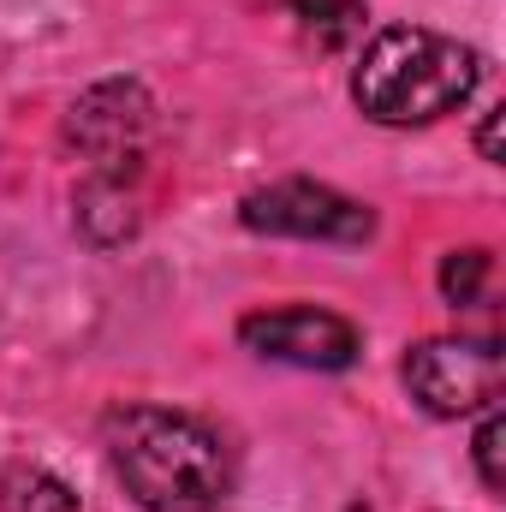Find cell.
Returning a JSON list of instances; mask_svg holds the SVG:
<instances>
[{
	"label": "cell",
	"instance_id": "6da1fadb",
	"mask_svg": "<svg viewBox=\"0 0 506 512\" xmlns=\"http://www.w3.org/2000/svg\"><path fill=\"white\" fill-rule=\"evenodd\" d=\"M114 477L143 512H221L233 495L227 441L173 405H120L108 411Z\"/></svg>",
	"mask_w": 506,
	"mask_h": 512
},
{
	"label": "cell",
	"instance_id": "7a4b0ae2",
	"mask_svg": "<svg viewBox=\"0 0 506 512\" xmlns=\"http://www.w3.org/2000/svg\"><path fill=\"white\" fill-rule=\"evenodd\" d=\"M483 84V54L429 24H387L352 66V102L370 126L417 131L459 114Z\"/></svg>",
	"mask_w": 506,
	"mask_h": 512
},
{
	"label": "cell",
	"instance_id": "3957f363",
	"mask_svg": "<svg viewBox=\"0 0 506 512\" xmlns=\"http://www.w3.org/2000/svg\"><path fill=\"white\" fill-rule=\"evenodd\" d=\"M60 143L84 161V179H143L155 149V96L137 78H102L66 108Z\"/></svg>",
	"mask_w": 506,
	"mask_h": 512
},
{
	"label": "cell",
	"instance_id": "277c9868",
	"mask_svg": "<svg viewBox=\"0 0 506 512\" xmlns=\"http://www.w3.org/2000/svg\"><path fill=\"white\" fill-rule=\"evenodd\" d=\"M405 393L429 417H477L483 405L501 399L506 352L501 340H471V334H429L405 352L399 364Z\"/></svg>",
	"mask_w": 506,
	"mask_h": 512
},
{
	"label": "cell",
	"instance_id": "5b68a950",
	"mask_svg": "<svg viewBox=\"0 0 506 512\" xmlns=\"http://www.w3.org/2000/svg\"><path fill=\"white\" fill-rule=\"evenodd\" d=\"M239 221L245 233H262V239H310V245H370L376 239V209L322 179L256 185L239 203Z\"/></svg>",
	"mask_w": 506,
	"mask_h": 512
},
{
	"label": "cell",
	"instance_id": "8992f818",
	"mask_svg": "<svg viewBox=\"0 0 506 512\" xmlns=\"http://www.w3.org/2000/svg\"><path fill=\"white\" fill-rule=\"evenodd\" d=\"M239 346L268 364H292V370H352L364 352V334L340 310L280 304V310H251L239 322Z\"/></svg>",
	"mask_w": 506,
	"mask_h": 512
},
{
	"label": "cell",
	"instance_id": "52a82bcc",
	"mask_svg": "<svg viewBox=\"0 0 506 512\" xmlns=\"http://www.w3.org/2000/svg\"><path fill=\"white\" fill-rule=\"evenodd\" d=\"M72 209H78L84 245L114 251V245H126L131 233L143 227V179H84Z\"/></svg>",
	"mask_w": 506,
	"mask_h": 512
},
{
	"label": "cell",
	"instance_id": "ba28073f",
	"mask_svg": "<svg viewBox=\"0 0 506 512\" xmlns=\"http://www.w3.org/2000/svg\"><path fill=\"white\" fill-rule=\"evenodd\" d=\"M0 512H84L78 489L66 477H54L36 459H12L0 471Z\"/></svg>",
	"mask_w": 506,
	"mask_h": 512
},
{
	"label": "cell",
	"instance_id": "9c48e42d",
	"mask_svg": "<svg viewBox=\"0 0 506 512\" xmlns=\"http://www.w3.org/2000/svg\"><path fill=\"white\" fill-rule=\"evenodd\" d=\"M286 12H292V24L304 30V42H316L322 54L352 48V42L364 36V18H370L364 0H286Z\"/></svg>",
	"mask_w": 506,
	"mask_h": 512
},
{
	"label": "cell",
	"instance_id": "30bf717a",
	"mask_svg": "<svg viewBox=\"0 0 506 512\" xmlns=\"http://www.w3.org/2000/svg\"><path fill=\"white\" fill-rule=\"evenodd\" d=\"M489 274H495V256L483 251V245H465V251L441 256L435 286H441V298H447L453 310H477V304H483V292H489Z\"/></svg>",
	"mask_w": 506,
	"mask_h": 512
},
{
	"label": "cell",
	"instance_id": "8fae6325",
	"mask_svg": "<svg viewBox=\"0 0 506 512\" xmlns=\"http://www.w3.org/2000/svg\"><path fill=\"white\" fill-rule=\"evenodd\" d=\"M471 465H477V477H483V489H489V495H501V489H506V411H501V399L477 411Z\"/></svg>",
	"mask_w": 506,
	"mask_h": 512
},
{
	"label": "cell",
	"instance_id": "7c38bea8",
	"mask_svg": "<svg viewBox=\"0 0 506 512\" xmlns=\"http://www.w3.org/2000/svg\"><path fill=\"white\" fill-rule=\"evenodd\" d=\"M501 114H506V108H489V114H483V126H477V155H483L489 167H501V161H506V155H501Z\"/></svg>",
	"mask_w": 506,
	"mask_h": 512
}]
</instances>
